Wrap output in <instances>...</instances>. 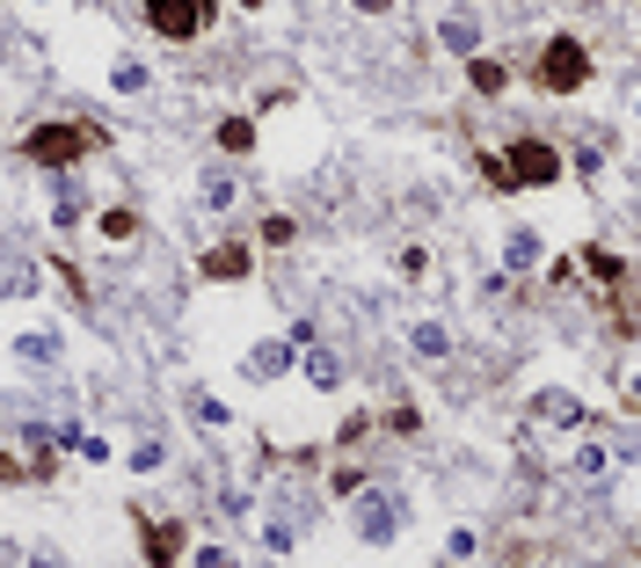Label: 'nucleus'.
<instances>
[{"mask_svg":"<svg viewBox=\"0 0 641 568\" xmlns=\"http://www.w3.org/2000/svg\"><path fill=\"white\" fill-rule=\"evenodd\" d=\"M533 87L539 95H583L590 87V52H583V37H547L539 44V59H533Z\"/></svg>","mask_w":641,"mask_h":568,"instance_id":"1","label":"nucleus"},{"mask_svg":"<svg viewBox=\"0 0 641 568\" xmlns=\"http://www.w3.org/2000/svg\"><path fill=\"white\" fill-rule=\"evenodd\" d=\"M503 175H510V189H555L561 183V146H547V138H510V146H503Z\"/></svg>","mask_w":641,"mask_h":568,"instance_id":"2","label":"nucleus"},{"mask_svg":"<svg viewBox=\"0 0 641 568\" xmlns=\"http://www.w3.org/2000/svg\"><path fill=\"white\" fill-rule=\"evenodd\" d=\"M146 8V30L175 37V44H190L197 30H211V0H139Z\"/></svg>","mask_w":641,"mask_h":568,"instance_id":"3","label":"nucleus"},{"mask_svg":"<svg viewBox=\"0 0 641 568\" xmlns=\"http://www.w3.org/2000/svg\"><path fill=\"white\" fill-rule=\"evenodd\" d=\"M87 146H95V132H81V124H73V132H37L30 138L37 161H73V154H87Z\"/></svg>","mask_w":641,"mask_h":568,"instance_id":"4","label":"nucleus"},{"mask_svg":"<svg viewBox=\"0 0 641 568\" xmlns=\"http://www.w3.org/2000/svg\"><path fill=\"white\" fill-rule=\"evenodd\" d=\"M139 539H146V554H154V568H175V554H183V525H139Z\"/></svg>","mask_w":641,"mask_h":568,"instance_id":"5","label":"nucleus"},{"mask_svg":"<svg viewBox=\"0 0 641 568\" xmlns=\"http://www.w3.org/2000/svg\"><path fill=\"white\" fill-rule=\"evenodd\" d=\"M467 81H474V95H503L510 66H503V59H467Z\"/></svg>","mask_w":641,"mask_h":568,"instance_id":"6","label":"nucleus"},{"mask_svg":"<svg viewBox=\"0 0 641 568\" xmlns=\"http://www.w3.org/2000/svg\"><path fill=\"white\" fill-rule=\"evenodd\" d=\"M583 262H590V270H598V277H606L612 292H620V285H627V262H620V256H606V248H583Z\"/></svg>","mask_w":641,"mask_h":568,"instance_id":"7","label":"nucleus"},{"mask_svg":"<svg viewBox=\"0 0 641 568\" xmlns=\"http://www.w3.org/2000/svg\"><path fill=\"white\" fill-rule=\"evenodd\" d=\"M241 270H248L241 248H219V256H205V277H241Z\"/></svg>","mask_w":641,"mask_h":568,"instance_id":"8","label":"nucleus"},{"mask_svg":"<svg viewBox=\"0 0 641 568\" xmlns=\"http://www.w3.org/2000/svg\"><path fill=\"white\" fill-rule=\"evenodd\" d=\"M248 138H256L248 124H226V132H219V146H226V154H248Z\"/></svg>","mask_w":641,"mask_h":568,"instance_id":"9","label":"nucleus"},{"mask_svg":"<svg viewBox=\"0 0 641 568\" xmlns=\"http://www.w3.org/2000/svg\"><path fill=\"white\" fill-rule=\"evenodd\" d=\"M292 234H299L292 219H262V241H270V248H285V241H292Z\"/></svg>","mask_w":641,"mask_h":568,"instance_id":"10","label":"nucleus"},{"mask_svg":"<svg viewBox=\"0 0 641 568\" xmlns=\"http://www.w3.org/2000/svg\"><path fill=\"white\" fill-rule=\"evenodd\" d=\"M358 8H364V16H386V8H394V0H358Z\"/></svg>","mask_w":641,"mask_h":568,"instance_id":"11","label":"nucleus"},{"mask_svg":"<svg viewBox=\"0 0 641 568\" xmlns=\"http://www.w3.org/2000/svg\"><path fill=\"white\" fill-rule=\"evenodd\" d=\"M241 8H262V0H241Z\"/></svg>","mask_w":641,"mask_h":568,"instance_id":"12","label":"nucleus"}]
</instances>
